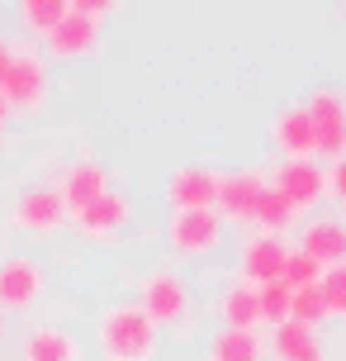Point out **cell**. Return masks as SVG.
I'll list each match as a JSON object with an SVG mask.
<instances>
[{"label": "cell", "mask_w": 346, "mask_h": 361, "mask_svg": "<svg viewBox=\"0 0 346 361\" xmlns=\"http://www.w3.org/2000/svg\"><path fill=\"white\" fill-rule=\"evenodd\" d=\"M157 324L147 319L138 305H114L100 314L95 328V347L105 361H152L157 357Z\"/></svg>", "instance_id": "cell-1"}, {"label": "cell", "mask_w": 346, "mask_h": 361, "mask_svg": "<svg viewBox=\"0 0 346 361\" xmlns=\"http://www.w3.org/2000/svg\"><path fill=\"white\" fill-rule=\"evenodd\" d=\"M43 95H48V62L38 48L29 43H15V57H10V72L0 81V100L10 105V114H34L43 105Z\"/></svg>", "instance_id": "cell-2"}, {"label": "cell", "mask_w": 346, "mask_h": 361, "mask_svg": "<svg viewBox=\"0 0 346 361\" xmlns=\"http://www.w3.org/2000/svg\"><path fill=\"white\" fill-rule=\"evenodd\" d=\"M166 243L181 257H204L223 243V219L214 209H176L166 224Z\"/></svg>", "instance_id": "cell-3"}, {"label": "cell", "mask_w": 346, "mask_h": 361, "mask_svg": "<svg viewBox=\"0 0 346 361\" xmlns=\"http://www.w3.org/2000/svg\"><path fill=\"white\" fill-rule=\"evenodd\" d=\"M10 224H15L19 233H38V238L57 233V228L67 224V204H62V195H57V185H34V190H24V195L10 204Z\"/></svg>", "instance_id": "cell-4"}, {"label": "cell", "mask_w": 346, "mask_h": 361, "mask_svg": "<svg viewBox=\"0 0 346 361\" xmlns=\"http://www.w3.org/2000/svg\"><path fill=\"white\" fill-rule=\"evenodd\" d=\"M138 295H143V300H138V309H143L157 328L185 319V309H190V290H185V281L176 276V271H152Z\"/></svg>", "instance_id": "cell-5"}, {"label": "cell", "mask_w": 346, "mask_h": 361, "mask_svg": "<svg viewBox=\"0 0 346 361\" xmlns=\"http://www.w3.org/2000/svg\"><path fill=\"white\" fill-rule=\"evenodd\" d=\"M313 124V147L328 152V157H342L346 152V100L337 90H318L309 105H304Z\"/></svg>", "instance_id": "cell-6"}, {"label": "cell", "mask_w": 346, "mask_h": 361, "mask_svg": "<svg viewBox=\"0 0 346 361\" xmlns=\"http://www.w3.org/2000/svg\"><path fill=\"white\" fill-rule=\"evenodd\" d=\"M266 195V176L261 171H228L219 176V200H214V214L219 219H237V224H252L256 200Z\"/></svg>", "instance_id": "cell-7"}, {"label": "cell", "mask_w": 346, "mask_h": 361, "mask_svg": "<svg viewBox=\"0 0 346 361\" xmlns=\"http://www.w3.org/2000/svg\"><path fill=\"white\" fill-rule=\"evenodd\" d=\"M57 57H86L100 48V19H91L81 10V0H67V15L57 19V29L43 38Z\"/></svg>", "instance_id": "cell-8"}, {"label": "cell", "mask_w": 346, "mask_h": 361, "mask_svg": "<svg viewBox=\"0 0 346 361\" xmlns=\"http://www.w3.org/2000/svg\"><path fill=\"white\" fill-rule=\"evenodd\" d=\"M271 190L280 200H290L294 214H299V209H309V204H318V200L328 195V171H323L318 162H285L280 171H275Z\"/></svg>", "instance_id": "cell-9"}, {"label": "cell", "mask_w": 346, "mask_h": 361, "mask_svg": "<svg viewBox=\"0 0 346 361\" xmlns=\"http://www.w3.org/2000/svg\"><path fill=\"white\" fill-rule=\"evenodd\" d=\"M38 295H43V267L34 257H5L0 262V314L29 309Z\"/></svg>", "instance_id": "cell-10"}, {"label": "cell", "mask_w": 346, "mask_h": 361, "mask_svg": "<svg viewBox=\"0 0 346 361\" xmlns=\"http://www.w3.org/2000/svg\"><path fill=\"white\" fill-rule=\"evenodd\" d=\"M166 200H171V209H214V200H219V171H209V166H181V171H171Z\"/></svg>", "instance_id": "cell-11"}, {"label": "cell", "mask_w": 346, "mask_h": 361, "mask_svg": "<svg viewBox=\"0 0 346 361\" xmlns=\"http://www.w3.org/2000/svg\"><path fill=\"white\" fill-rule=\"evenodd\" d=\"M57 195H62V204H67V214H81L86 204H95L100 195H110V171H105L100 162H76V166L62 171Z\"/></svg>", "instance_id": "cell-12"}, {"label": "cell", "mask_w": 346, "mask_h": 361, "mask_svg": "<svg viewBox=\"0 0 346 361\" xmlns=\"http://www.w3.org/2000/svg\"><path fill=\"white\" fill-rule=\"evenodd\" d=\"M285 257H290V247L280 238H256V243H247V252H242V286H271V281H280Z\"/></svg>", "instance_id": "cell-13"}, {"label": "cell", "mask_w": 346, "mask_h": 361, "mask_svg": "<svg viewBox=\"0 0 346 361\" xmlns=\"http://www.w3.org/2000/svg\"><path fill=\"white\" fill-rule=\"evenodd\" d=\"M299 252L313 257L323 271L337 267V262H346V228L337 219H318V224H309V228L299 233Z\"/></svg>", "instance_id": "cell-14"}, {"label": "cell", "mask_w": 346, "mask_h": 361, "mask_svg": "<svg viewBox=\"0 0 346 361\" xmlns=\"http://www.w3.org/2000/svg\"><path fill=\"white\" fill-rule=\"evenodd\" d=\"M128 214H133V209H128V200L110 190V195L95 200V204H86L72 224H76V233H81V238H110V233H119V228L128 224Z\"/></svg>", "instance_id": "cell-15"}, {"label": "cell", "mask_w": 346, "mask_h": 361, "mask_svg": "<svg viewBox=\"0 0 346 361\" xmlns=\"http://www.w3.org/2000/svg\"><path fill=\"white\" fill-rule=\"evenodd\" d=\"M271 138L290 162H313V152H318V147H313V124H309L304 109H285L271 124Z\"/></svg>", "instance_id": "cell-16"}, {"label": "cell", "mask_w": 346, "mask_h": 361, "mask_svg": "<svg viewBox=\"0 0 346 361\" xmlns=\"http://www.w3.org/2000/svg\"><path fill=\"white\" fill-rule=\"evenodd\" d=\"M76 357H81L76 338L57 324H43L24 338V361H76Z\"/></svg>", "instance_id": "cell-17"}, {"label": "cell", "mask_w": 346, "mask_h": 361, "mask_svg": "<svg viewBox=\"0 0 346 361\" xmlns=\"http://www.w3.org/2000/svg\"><path fill=\"white\" fill-rule=\"evenodd\" d=\"M271 352H275L280 361H323L318 333H313V328H304V324H294V319H285V324L275 328Z\"/></svg>", "instance_id": "cell-18"}, {"label": "cell", "mask_w": 346, "mask_h": 361, "mask_svg": "<svg viewBox=\"0 0 346 361\" xmlns=\"http://www.w3.org/2000/svg\"><path fill=\"white\" fill-rule=\"evenodd\" d=\"M219 314H223V328H242V333H256L261 324V309H256V290L252 286H228L219 300Z\"/></svg>", "instance_id": "cell-19"}, {"label": "cell", "mask_w": 346, "mask_h": 361, "mask_svg": "<svg viewBox=\"0 0 346 361\" xmlns=\"http://www.w3.org/2000/svg\"><path fill=\"white\" fill-rule=\"evenodd\" d=\"M266 357V343L256 333H242V328H223L209 343V361H261Z\"/></svg>", "instance_id": "cell-20"}, {"label": "cell", "mask_w": 346, "mask_h": 361, "mask_svg": "<svg viewBox=\"0 0 346 361\" xmlns=\"http://www.w3.org/2000/svg\"><path fill=\"white\" fill-rule=\"evenodd\" d=\"M252 224H256V228H266V238L285 233V228L294 224V204H290V200H280V195L271 190V185H266V195L256 200V214H252Z\"/></svg>", "instance_id": "cell-21"}, {"label": "cell", "mask_w": 346, "mask_h": 361, "mask_svg": "<svg viewBox=\"0 0 346 361\" xmlns=\"http://www.w3.org/2000/svg\"><path fill=\"white\" fill-rule=\"evenodd\" d=\"M67 15V0H24L19 5V19H24V29L38 38H48L57 29V19Z\"/></svg>", "instance_id": "cell-22"}, {"label": "cell", "mask_w": 346, "mask_h": 361, "mask_svg": "<svg viewBox=\"0 0 346 361\" xmlns=\"http://www.w3.org/2000/svg\"><path fill=\"white\" fill-rule=\"evenodd\" d=\"M256 290V309H261V324L280 328L285 319H290V295L294 290L285 286V281H271V286H252Z\"/></svg>", "instance_id": "cell-23"}, {"label": "cell", "mask_w": 346, "mask_h": 361, "mask_svg": "<svg viewBox=\"0 0 346 361\" xmlns=\"http://www.w3.org/2000/svg\"><path fill=\"white\" fill-rule=\"evenodd\" d=\"M290 319L294 324H304V328H318L328 324V305H323V290L318 286H304V290H294L290 295Z\"/></svg>", "instance_id": "cell-24"}, {"label": "cell", "mask_w": 346, "mask_h": 361, "mask_svg": "<svg viewBox=\"0 0 346 361\" xmlns=\"http://www.w3.org/2000/svg\"><path fill=\"white\" fill-rule=\"evenodd\" d=\"M318 290H323V305H328V319H346V262L328 267L318 276Z\"/></svg>", "instance_id": "cell-25"}, {"label": "cell", "mask_w": 346, "mask_h": 361, "mask_svg": "<svg viewBox=\"0 0 346 361\" xmlns=\"http://www.w3.org/2000/svg\"><path fill=\"white\" fill-rule=\"evenodd\" d=\"M318 276H323V267L313 262V257H304L299 247H294L290 257H285V271H280V281L290 290H304V286H318Z\"/></svg>", "instance_id": "cell-26"}, {"label": "cell", "mask_w": 346, "mask_h": 361, "mask_svg": "<svg viewBox=\"0 0 346 361\" xmlns=\"http://www.w3.org/2000/svg\"><path fill=\"white\" fill-rule=\"evenodd\" d=\"M328 190H332V195H337V204H342V209H346V152H342V157H337V166H332V171H328Z\"/></svg>", "instance_id": "cell-27"}, {"label": "cell", "mask_w": 346, "mask_h": 361, "mask_svg": "<svg viewBox=\"0 0 346 361\" xmlns=\"http://www.w3.org/2000/svg\"><path fill=\"white\" fill-rule=\"evenodd\" d=\"M10 57H15V43L0 38V81H5V72H10Z\"/></svg>", "instance_id": "cell-28"}, {"label": "cell", "mask_w": 346, "mask_h": 361, "mask_svg": "<svg viewBox=\"0 0 346 361\" xmlns=\"http://www.w3.org/2000/svg\"><path fill=\"white\" fill-rule=\"evenodd\" d=\"M5 119H10V105H5V100H0V128H5Z\"/></svg>", "instance_id": "cell-29"}, {"label": "cell", "mask_w": 346, "mask_h": 361, "mask_svg": "<svg viewBox=\"0 0 346 361\" xmlns=\"http://www.w3.org/2000/svg\"><path fill=\"white\" fill-rule=\"evenodd\" d=\"M0 338H5V314H0Z\"/></svg>", "instance_id": "cell-30"}, {"label": "cell", "mask_w": 346, "mask_h": 361, "mask_svg": "<svg viewBox=\"0 0 346 361\" xmlns=\"http://www.w3.org/2000/svg\"><path fill=\"white\" fill-rule=\"evenodd\" d=\"M323 361H328V357H323Z\"/></svg>", "instance_id": "cell-31"}]
</instances>
